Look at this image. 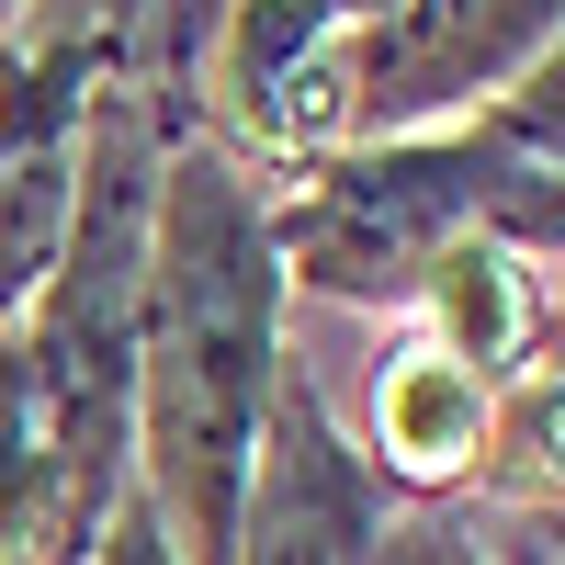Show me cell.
Masks as SVG:
<instances>
[{
    "label": "cell",
    "mask_w": 565,
    "mask_h": 565,
    "mask_svg": "<svg viewBox=\"0 0 565 565\" xmlns=\"http://www.w3.org/2000/svg\"><path fill=\"white\" fill-rule=\"evenodd\" d=\"M282 385V260L271 204L238 148L181 136L148 204V295H136V498L170 565H226L249 509V452Z\"/></svg>",
    "instance_id": "6da1fadb"
},
{
    "label": "cell",
    "mask_w": 565,
    "mask_h": 565,
    "mask_svg": "<svg viewBox=\"0 0 565 565\" xmlns=\"http://www.w3.org/2000/svg\"><path fill=\"white\" fill-rule=\"evenodd\" d=\"M521 170L532 159L487 148V136H418V148L328 159L317 193L271 215V260H282V282H317V295H351V306H418L430 260L487 238V215L509 204Z\"/></svg>",
    "instance_id": "7a4b0ae2"
},
{
    "label": "cell",
    "mask_w": 565,
    "mask_h": 565,
    "mask_svg": "<svg viewBox=\"0 0 565 565\" xmlns=\"http://www.w3.org/2000/svg\"><path fill=\"white\" fill-rule=\"evenodd\" d=\"M565 34V0H396L351 34V136H407L418 114L521 79Z\"/></svg>",
    "instance_id": "3957f363"
},
{
    "label": "cell",
    "mask_w": 565,
    "mask_h": 565,
    "mask_svg": "<svg viewBox=\"0 0 565 565\" xmlns=\"http://www.w3.org/2000/svg\"><path fill=\"white\" fill-rule=\"evenodd\" d=\"M385 543V487L373 463L340 441V418L306 373L271 385L260 452H249V509H238V554L226 565H373Z\"/></svg>",
    "instance_id": "277c9868"
},
{
    "label": "cell",
    "mask_w": 565,
    "mask_h": 565,
    "mask_svg": "<svg viewBox=\"0 0 565 565\" xmlns=\"http://www.w3.org/2000/svg\"><path fill=\"white\" fill-rule=\"evenodd\" d=\"M487 441V385L463 373L452 351H396V362H373V487H441L463 476Z\"/></svg>",
    "instance_id": "5b68a950"
},
{
    "label": "cell",
    "mask_w": 565,
    "mask_h": 565,
    "mask_svg": "<svg viewBox=\"0 0 565 565\" xmlns=\"http://www.w3.org/2000/svg\"><path fill=\"white\" fill-rule=\"evenodd\" d=\"M418 306L441 317V340H430V351H452L476 385H487V373L532 340V282H521V260H509L498 238L441 249V260H430V282H418Z\"/></svg>",
    "instance_id": "8992f818"
},
{
    "label": "cell",
    "mask_w": 565,
    "mask_h": 565,
    "mask_svg": "<svg viewBox=\"0 0 565 565\" xmlns=\"http://www.w3.org/2000/svg\"><path fill=\"white\" fill-rule=\"evenodd\" d=\"M476 476L498 498H521V509H565V373H521V385L487 407Z\"/></svg>",
    "instance_id": "52a82bcc"
},
{
    "label": "cell",
    "mask_w": 565,
    "mask_h": 565,
    "mask_svg": "<svg viewBox=\"0 0 565 565\" xmlns=\"http://www.w3.org/2000/svg\"><path fill=\"white\" fill-rule=\"evenodd\" d=\"M476 136H487V148H509V159H532V170H565V34L498 90V114H487Z\"/></svg>",
    "instance_id": "ba28073f"
},
{
    "label": "cell",
    "mask_w": 565,
    "mask_h": 565,
    "mask_svg": "<svg viewBox=\"0 0 565 565\" xmlns=\"http://www.w3.org/2000/svg\"><path fill=\"white\" fill-rule=\"evenodd\" d=\"M79 565H170V543H159V521H148V498H136V487L114 498V521L90 532V554H79Z\"/></svg>",
    "instance_id": "9c48e42d"
},
{
    "label": "cell",
    "mask_w": 565,
    "mask_h": 565,
    "mask_svg": "<svg viewBox=\"0 0 565 565\" xmlns=\"http://www.w3.org/2000/svg\"><path fill=\"white\" fill-rule=\"evenodd\" d=\"M373 565H487V554L463 543L452 521H396L385 543H373Z\"/></svg>",
    "instance_id": "30bf717a"
},
{
    "label": "cell",
    "mask_w": 565,
    "mask_h": 565,
    "mask_svg": "<svg viewBox=\"0 0 565 565\" xmlns=\"http://www.w3.org/2000/svg\"><path fill=\"white\" fill-rule=\"evenodd\" d=\"M0 12H23V0H0Z\"/></svg>",
    "instance_id": "8fae6325"
}]
</instances>
